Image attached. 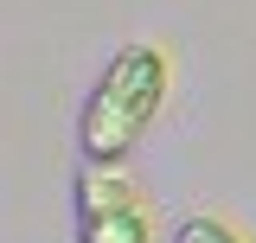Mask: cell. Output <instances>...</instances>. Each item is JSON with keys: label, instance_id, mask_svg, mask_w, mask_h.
I'll return each mask as SVG.
<instances>
[{"label": "cell", "instance_id": "cell-1", "mask_svg": "<svg viewBox=\"0 0 256 243\" xmlns=\"http://www.w3.org/2000/svg\"><path fill=\"white\" fill-rule=\"evenodd\" d=\"M166 96H173V58H166V45H122L109 58V70L96 77L84 116H77L84 160H128L141 148V134L160 122Z\"/></svg>", "mask_w": 256, "mask_h": 243}, {"label": "cell", "instance_id": "cell-2", "mask_svg": "<svg viewBox=\"0 0 256 243\" xmlns=\"http://www.w3.org/2000/svg\"><path fill=\"white\" fill-rule=\"evenodd\" d=\"M160 212L122 173V160H90L77 173V243H154Z\"/></svg>", "mask_w": 256, "mask_h": 243}, {"label": "cell", "instance_id": "cell-3", "mask_svg": "<svg viewBox=\"0 0 256 243\" xmlns=\"http://www.w3.org/2000/svg\"><path fill=\"white\" fill-rule=\"evenodd\" d=\"M173 243H250L230 218H218V212H192L180 230H173Z\"/></svg>", "mask_w": 256, "mask_h": 243}]
</instances>
